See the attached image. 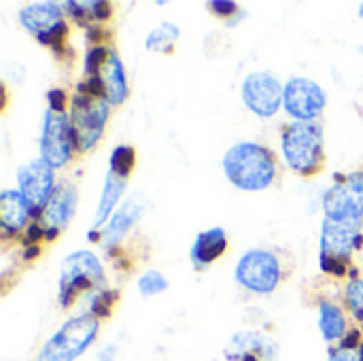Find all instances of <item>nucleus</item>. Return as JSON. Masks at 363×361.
I'll list each match as a JSON object with an SVG mask.
<instances>
[{"label":"nucleus","mask_w":363,"mask_h":361,"mask_svg":"<svg viewBox=\"0 0 363 361\" xmlns=\"http://www.w3.org/2000/svg\"><path fill=\"white\" fill-rule=\"evenodd\" d=\"M223 172L242 191H264L274 183L277 157L257 143H238L225 153Z\"/></svg>","instance_id":"obj_1"},{"label":"nucleus","mask_w":363,"mask_h":361,"mask_svg":"<svg viewBox=\"0 0 363 361\" xmlns=\"http://www.w3.org/2000/svg\"><path fill=\"white\" fill-rule=\"evenodd\" d=\"M323 130L315 121H294L283 132V155L291 170L311 177L323 168Z\"/></svg>","instance_id":"obj_2"},{"label":"nucleus","mask_w":363,"mask_h":361,"mask_svg":"<svg viewBox=\"0 0 363 361\" xmlns=\"http://www.w3.org/2000/svg\"><path fill=\"white\" fill-rule=\"evenodd\" d=\"M100 319L91 313H81L68 319L38 351L34 361H74L98 338Z\"/></svg>","instance_id":"obj_3"},{"label":"nucleus","mask_w":363,"mask_h":361,"mask_svg":"<svg viewBox=\"0 0 363 361\" xmlns=\"http://www.w3.org/2000/svg\"><path fill=\"white\" fill-rule=\"evenodd\" d=\"M106 283L100 260L91 251H74L62 262L60 272V306L68 309L81 294L102 291Z\"/></svg>","instance_id":"obj_4"},{"label":"nucleus","mask_w":363,"mask_h":361,"mask_svg":"<svg viewBox=\"0 0 363 361\" xmlns=\"http://www.w3.org/2000/svg\"><path fill=\"white\" fill-rule=\"evenodd\" d=\"M106 121H108V102L104 98H87L81 94L72 96L68 123L77 151L81 153L91 151L102 138Z\"/></svg>","instance_id":"obj_5"},{"label":"nucleus","mask_w":363,"mask_h":361,"mask_svg":"<svg viewBox=\"0 0 363 361\" xmlns=\"http://www.w3.org/2000/svg\"><path fill=\"white\" fill-rule=\"evenodd\" d=\"M236 281L253 294H272L281 283V262L272 251L251 249L238 260Z\"/></svg>","instance_id":"obj_6"},{"label":"nucleus","mask_w":363,"mask_h":361,"mask_svg":"<svg viewBox=\"0 0 363 361\" xmlns=\"http://www.w3.org/2000/svg\"><path fill=\"white\" fill-rule=\"evenodd\" d=\"M17 183L19 194L30 209V217H43L55 189V170L43 157H36L17 170Z\"/></svg>","instance_id":"obj_7"},{"label":"nucleus","mask_w":363,"mask_h":361,"mask_svg":"<svg viewBox=\"0 0 363 361\" xmlns=\"http://www.w3.org/2000/svg\"><path fill=\"white\" fill-rule=\"evenodd\" d=\"M362 243V221H338L325 217L321 228V262L349 266L351 253L359 251Z\"/></svg>","instance_id":"obj_8"},{"label":"nucleus","mask_w":363,"mask_h":361,"mask_svg":"<svg viewBox=\"0 0 363 361\" xmlns=\"http://www.w3.org/2000/svg\"><path fill=\"white\" fill-rule=\"evenodd\" d=\"M323 209L330 219L362 221L363 217V172H353L340 179L323 196Z\"/></svg>","instance_id":"obj_9"},{"label":"nucleus","mask_w":363,"mask_h":361,"mask_svg":"<svg viewBox=\"0 0 363 361\" xmlns=\"http://www.w3.org/2000/svg\"><path fill=\"white\" fill-rule=\"evenodd\" d=\"M328 104V96L319 83L306 77H294L285 85L283 106L296 121H315Z\"/></svg>","instance_id":"obj_10"},{"label":"nucleus","mask_w":363,"mask_h":361,"mask_svg":"<svg viewBox=\"0 0 363 361\" xmlns=\"http://www.w3.org/2000/svg\"><path fill=\"white\" fill-rule=\"evenodd\" d=\"M74 140L70 132V123L66 113L47 111L43 121V134H40V157L53 168H62L72 157Z\"/></svg>","instance_id":"obj_11"},{"label":"nucleus","mask_w":363,"mask_h":361,"mask_svg":"<svg viewBox=\"0 0 363 361\" xmlns=\"http://www.w3.org/2000/svg\"><path fill=\"white\" fill-rule=\"evenodd\" d=\"M285 87L272 72H251L242 83V100L257 117H274L283 104Z\"/></svg>","instance_id":"obj_12"},{"label":"nucleus","mask_w":363,"mask_h":361,"mask_svg":"<svg viewBox=\"0 0 363 361\" xmlns=\"http://www.w3.org/2000/svg\"><path fill=\"white\" fill-rule=\"evenodd\" d=\"M74 211H77V187L68 181L55 185V189L49 198V204L40 217L43 223L47 226L45 230L62 232L74 217Z\"/></svg>","instance_id":"obj_13"},{"label":"nucleus","mask_w":363,"mask_h":361,"mask_svg":"<svg viewBox=\"0 0 363 361\" xmlns=\"http://www.w3.org/2000/svg\"><path fill=\"white\" fill-rule=\"evenodd\" d=\"M228 361H242L257 357L262 361H277V345L257 332H238L232 336L223 351Z\"/></svg>","instance_id":"obj_14"},{"label":"nucleus","mask_w":363,"mask_h":361,"mask_svg":"<svg viewBox=\"0 0 363 361\" xmlns=\"http://www.w3.org/2000/svg\"><path fill=\"white\" fill-rule=\"evenodd\" d=\"M145 206H147V200L143 196H134V198L125 200L123 206L113 215V219L102 230V247L104 249H115L119 245V240L136 226V221L140 219Z\"/></svg>","instance_id":"obj_15"},{"label":"nucleus","mask_w":363,"mask_h":361,"mask_svg":"<svg viewBox=\"0 0 363 361\" xmlns=\"http://www.w3.org/2000/svg\"><path fill=\"white\" fill-rule=\"evenodd\" d=\"M228 249V236L223 228H211L202 234H198L194 247H191V264L196 270L208 268L213 262H217Z\"/></svg>","instance_id":"obj_16"},{"label":"nucleus","mask_w":363,"mask_h":361,"mask_svg":"<svg viewBox=\"0 0 363 361\" xmlns=\"http://www.w3.org/2000/svg\"><path fill=\"white\" fill-rule=\"evenodd\" d=\"M62 13L64 11L57 2H32L19 11V21L28 32L38 36L57 26L60 21H64Z\"/></svg>","instance_id":"obj_17"},{"label":"nucleus","mask_w":363,"mask_h":361,"mask_svg":"<svg viewBox=\"0 0 363 361\" xmlns=\"http://www.w3.org/2000/svg\"><path fill=\"white\" fill-rule=\"evenodd\" d=\"M30 209L19 191L4 189L0 194V228L6 236L28 228Z\"/></svg>","instance_id":"obj_18"},{"label":"nucleus","mask_w":363,"mask_h":361,"mask_svg":"<svg viewBox=\"0 0 363 361\" xmlns=\"http://www.w3.org/2000/svg\"><path fill=\"white\" fill-rule=\"evenodd\" d=\"M100 77H102V83H104V91H106L104 98H106V102L108 104L125 102L130 89H128V81H125V70H123L121 57L115 51L108 53V60L102 66Z\"/></svg>","instance_id":"obj_19"},{"label":"nucleus","mask_w":363,"mask_h":361,"mask_svg":"<svg viewBox=\"0 0 363 361\" xmlns=\"http://www.w3.org/2000/svg\"><path fill=\"white\" fill-rule=\"evenodd\" d=\"M125 187H128V177L108 170L104 187H102V194H100V204H98V211H96V219H94L96 228L102 226L111 217V213L115 211V206H117L119 198L123 196Z\"/></svg>","instance_id":"obj_20"},{"label":"nucleus","mask_w":363,"mask_h":361,"mask_svg":"<svg viewBox=\"0 0 363 361\" xmlns=\"http://www.w3.org/2000/svg\"><path fill=\"white\" fill-rule=\"evenodd\" d=\"M319 330L328 343L342 340L347 336V319L342 309L323 300L319 304Z\"/></svg>","instance_id":"obj_21"},{"label":"nucleus","mask_w":363,"mask_h":361,"mask_svg":"<svg viewBox=\"0 0 363 361\" xmlns=\"http://www.w3.org/2000/svg\"><path fill=\"white\" fill-rule=\"evenodd\" d=\"M179 38V28L174 23H168L164 21L160 28H155L149 36H147V49L149 51H162V53H168L172 51V45L177 43Z\"/></svg>","instance_id":"obj_22"},{"label":"nucleus","mask_w":363,"mask_h":361,"mask_svg":"<svg viewBox=\"0 0 363 361\" xmlns=\"http://www.w3.org/2000/svg\"><path fill=\"white\" fill-rule=\"evenodd\" d=\"M111 172H117V174H123V177H130L134 166H136V151L134 147L130 145H119L115 147V151L111 153Z\"/></svg>","instance_id":"obj_23"},{"label":"nucleus","mask_w":363,"mask_h":361,"mask_svg":"<svg viewBox=\"0 0 363 361\" xmlns=\"http://www.w3.org/2000/svg\"><path fill=\"white\" fill-rule=\"evenodd\" d=\"M117 300H119V294H117V291H113V289H102V291L94 294V298H91V302H89V313H91L96 319H108Z\"/></svg>","instance_id":"obj_24"},{"label":"nucleus","mask_w":363,"mask_h":361,"mask_svg":"<svg viewBox=\"0 0 363 361\" xmlns=\"http://www.w3.org/2000/svg\"><path fill=\"white\" fill-rule=\"evenodd\" d=\"M168 289V281L164 279V274L160 270H147L140 279H138V291L145 296V298H151V296H157L162 291Z\"/></svg>","instance_id":"obj_25"},{"label":"nucleus","mask_w":363,"mask_h":361,"mask_svg":"<svg viewBox=\"0 0 363 361\" xmlns=\"http://www.w3.org/2000/svg\"><path fill=\"white\" fill-rule=\"evenodd\" d=\"M345 302L351 309L353 317L363 323V279H353V281L347 283Z\"/></svg>","instance_id":"obj_26"},{"label":"nucleus","mask_w":363,"mask_h":361,"mask_svg":"<svg viewBox=\"0 0 363 361\" xmlns=\"http://www.w3.org/2000/svg\"><path fill=\"white\" fill-rule=\"evenodd\" d=\"M66 34H68V26H66V21H60V23H57V26H53L51 30H47V32H43V34H38V36H36V40H38L40 45H45V47L55 49L57 53H62V47H64V38H66Z\"/></svg>","instance_id":"obj_27"},{"label":"nucleus","mask_w":363,"mask_h":361,"mask_svg":"<svg viewBox=\"0 0 363 361\" xmlns=\"http://www.w3.org/2000/svg\"><path fill=\"white\" fill-rule=\"evenodd\" d=\"M108 49L104 47V45H100V47H91L89 51H87V55H85V74L87 77H96V74H100V70H102V66L106 64V60H108Z\"/></svg>","instance_id":"obj_28"},{"label":"nucleus","mask_w":363,"mask_h":361,"mask_svg":"<svg viewBox=\"0 0 363 361\" xmlns=\"http://www.w3.org/2000/svg\"><path fill=\"white\" fill-rule=\"evenodd\" d=\"M87 19H96V21H106L113 15V4L106 0H96V2H83Z\"/></svg>","instance_id":"obj_29"},{"label":"nucleus","mask_w":363,"mask_h":361,"mask_svg":"<svg viewBox=\"0 0 363 361\" xmlns=\"http://www.w3.org/2000/svg\"><path fill=\"white\" fill-rule=\"evenodd\" d=\"M330 361H363V343L359 349H330Z\"/></svg>","instance_id":"obj_30"},{"label":"nucleus","mask_w":363,"mask_h":361,"mask_svg":"<svg viewBox=\"0 0 363 361\" xmlns=\"http://www.w3.org/2000/svg\"><path fill=\"white\" fill-rule=\"evenodd\" d=\"M47 100H49V111L66 113L68 96H66V91H64V89H51V91H47Z\"/></svg>","instance_id":"obj_31"},{"label":"nucleus","mask_w":363,"mask_h":361,"mask_svg":"<svg viewBox=\"0 0 363 361\" xmlns=\"http://www.w3.org/2000/svg\"><path fill=\"white\" fill-rule=\"evenodd\" d=\"M208 9L215 13V15H219V17H228V15H234V13H238V4L236 2H225V0H215V2H208Z\"/></svg>","instance_id":"obj_32"},{"label":"nucleus","mask_w":363,"mask_h":361,"mask_svg":"<svg viewBox=\"0 0 363 361\" xmlns=\"http://www.w3.org/2000/svg\"><path fill=\"white\" fill-rule=\"evenodd\" d=\"M359 345H362V332L353 330V332H347V336L340 340L338 347H342V349H359Z\"/></svg>","instance_id":"obj_33"},{"label":"nucleus","mask_w":363,"mask_h":361,"mask_svg":"<svg viewBox=\"0 0 363 361\" xmlns=\"http://www.w3.org/2000/svg\"><path fill=\"white\" fill-rule=\"evenodd\" d=\"M43 236H45V230L40 228V223L34 221V223H30V226L26 228V240H28V243H34V245H36Z\"/></svg>","instance_id":"obj_34"},{"label":"nucleus","mask_w":363,"mask_h":361,"mask_svg":"<svg viewBox=\"0 0 363 361\" xmlns=\"http://www.w3.org/2000/svg\"><path fill=\"white\" fill-rule=\"evenodd\" d=\"M115 357H117V347H115V345H106V347L98 353L96 361H115Z\"/></svg>","instance_id":"obj_35"},{"label":"nucleus","mask_w":363,"mask_h":361,"mask_svg":"<svg viewBox=\"0 0 363 361\" xmlns=\"http://www.w3.org/2000/svg\"><path fill=\"white\" fill-rule=\"evenodd\" d=\"M38 253H40L38 245H30V247H28V251L23 253V260H26V262H30V260H32V257H36Z\"/></svg>","instance_id":"obj_36"},{"label":"nucleus","mask_w":363,"mask_h":361,"mask_svg":"<svg viewBox=\"0 0 363 361\" xmlns=\"http://www.w3.org/2000/svg\"><path fill=\"white\" fill-rule=\"evenodd\" d=\"M359 17H363V2L359 4Z\"/></svg>","instance_id":"obj_37"}]
</instances>
